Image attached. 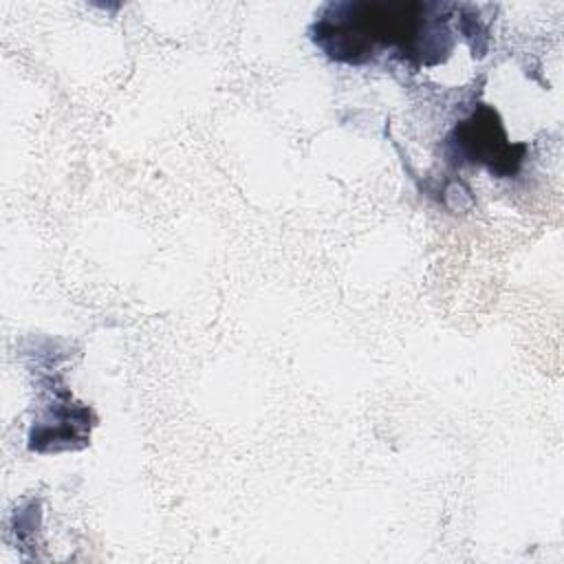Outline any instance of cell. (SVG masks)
I'll list each match as a JSON object with an SVG mask.
<instances>
[{"instance_id": "6da1fadb", "label": "cell", "mask_w": 564, "mask_h": 564, "mask_svg": "<svg viewBox=\"0 0 564 564\" xmlns=\"http://www.w3.org/2000/svg\"><path fill=\"white\" fill-rule=\"evenodd\" d=\"M436 4L421 2H339L328 4L313 26V42L339 62L359 64L379 46H399L405 55L449 51L445 22L432 20Z\"/></svg>"}]
</instances>
